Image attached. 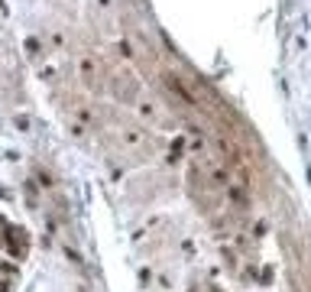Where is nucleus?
<instances>
[{
    "mask_svg": "<svg viewBox=\"0 0 311 292\" xmlns=\"http://www.w3.org/2000/svg\"><path fill=\"white\" fill-rule=\"evenodd\" d=\"M4 241H7V247H10L16 256L23 253V231H7V234H4Z\"/></svg>",
    "mask_w": 311,
    "mask_h": 292,
    "instance_id": "f257e3e1",
    "label": "nucleus"
}]
</instances>
